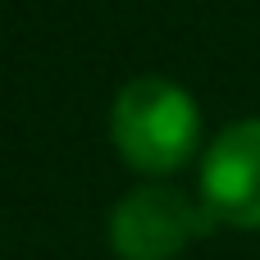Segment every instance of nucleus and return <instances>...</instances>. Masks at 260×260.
<instances>
[{
	"label": "nucleus",
	"mask_w": 260,
	"mask_h": 260,
	"mask_svg": "<svg viewBox=\"0 0 260 260\" xmlns=\"http://www.w3.org/2000/svg\"><path fill=\"white\" fill-rule=\"evenodd\" d=\"M110 137L128 169L165 178L197 155L201 110L187 87L160 73H142L119 87L110 105Z\"/></svg>",
	"instance_id": "nucleus-1"
},
{
	"label": "nucleus",
	"mask_w": 260,
	"mask_h": 260,
	"mask_svg": "<svg viewBox=\"0 0 260 260\" xmlns=\"http://www.w3.org/2000/svg\"><path fill=\"white\" fill-rule=\"evenodd\" d=\"M201 201L219 224L260 233V119L229 123L206 146Z\"/></svg>",
	"instance_id": "nucleus-3"
},
{
	"label": "nucleus",
	"mask_w": 260,
	"mask_h": 260,
	"mask_svg": "<svg viewBox=\"0 0 260 260\" xmlns=\"http://www.w3.org/2000/svg\"><path fill=\"white\" fill-rule=\"evenodd\" d=\"M219 219L201 197L169 183H142L110 210V247L119 260H178Z\"/></svg>",
	"instance_id": "nucleus-2"
}]
</instances>
